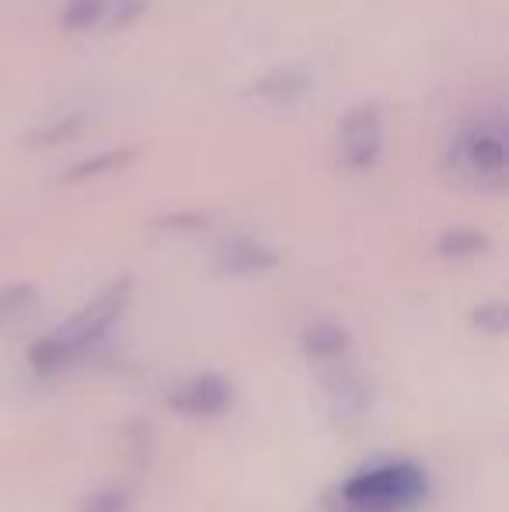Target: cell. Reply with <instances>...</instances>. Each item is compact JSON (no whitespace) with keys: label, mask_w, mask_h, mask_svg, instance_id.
I'll list each match as a JSON object with an SVG mask.
<instances>
[{"label":"cell","mask_w":509,"mask_h":512,"mask_svg":"<svg viewBox=\"0 0 509 512\" xmlns=\"http://www.w3.org/2000/svg\"><path fill=\"white\" fill-rule=\"evenodd\" d=\"M129 304V283H116L105 293H98L88 307H81L67 324H60L56 331H49L46 338L32 345L28 352V366L42 377H53V373L74 366L77 359H84L105 335H109L112 324L123 317Z\"/></svg>","instance_id":"cell-1"},{"label":"cell","mask_w":509,"mask_h":512,"mask_svg":"<svg viewBox=\"0 0 509 512\" xmlns=\"http://www.w3.org/2000/svg\"><path fill=\"white\" fill-rule=\"evenodd\" d=\"M429 495V478L412 460H391L353 474L339 488L342 512H408Z\"/></svg>","instance_id":"cell-2"},{"label":"cell","mask_w":509,"mask_h":512,"mask_svg":"<svg viewBox=\"0 0 509 512\" xmlns=\"http://www.w3.org/2000/svg\"><path fill=\"white\" fill-rule=\"evenodd\" d=\"M454 157L482 185H503L506 178V129L499 119H482L468 126L454 143Z\"/></svg>","instance_id":"cell-3"},{"label":"cell","mask_w":509,"mask_h":512,"mask_svg":"<svg viewBox=\"0 0 509 512\" xmlns=\"http://www.w3.org/2000/svg\"><path fill=\"white\" fill-rule=\"evenodd\" d=\"M335 154L346 168L367 171L381 161L384 154V119L377 105H360L339 122L335 136Z\"/></svg>","instance_id":"cell-4"},{"label":"cell","mask_w":509,"mask_h":512,"mask_svg":"<svg viewBox=\"0 0 509 512\" xmlns=\"http://www.w3.org/2000/svg\"><path fill=\"white\" fill-rule=\"evenodd\" d=\"M234 401V391L224 377L217 373H203V377H192L189 384L182 387L178 394H171V408L182 411V415H220L227 411Z\"/></svg>","instance_id":"cell-5"},{"label":"cell","mask_w":509,"mask_h":512,"mask_svg":"<svg viewBox=\"0 0 509 512\" xmlns=\"http://www.w3.org/2000/svg\"><path fill=\"white\" fill-rule=\"evenodd\" d=\"M272 262H276V255H272L269 248H262V244H255V241H245V237H238V241L220 248V269L238 272V276L262 272V269H269Z\"/></svg>","instance_id":"cell-6"},{"label":"cell","mask_w":509,"mask_h":512,"mask_svg":"<svg viewBox=\"0 0 509 512\" xmlns=\"http://www.w3.org/2000/svg\"><path fill=\"white\" fill-rule=\"evenodd\" d=\"M304 345H307V352H311L314 359H342V356H346V349H349V335H346V328H339V324L318 321V324H311V328H307Z\"/></svg>","instance_id":"cell-7"},{"label":"cell","mask_w":509,"mask_h":512,"mask_svg":"<svg viewBox=\"0 0 509 512\" xmlns=\"http://www.w3.org/2000/svg\"><path fill=\"white\" fill-rule=\"evenodd\" d=\"M109 11V0H70L67 11H63V25L74 28V32H84V28L98 25Z\"/></svg>","instance_id":"cell-8"},{"label":"cell","mask_w":509,"mask_h":512,"mask_svg":"<svg viewBox=\"0 0 509 512\" xmlns=\"http://www.w3.org/2000/svg\"><path fill=\"white\" fill-rule=\"evenodd\" d=\"M440 248L447 251V255H478V251L485 248V237L475 234V230H454V234L443 237Z\"/></svg>","instance_id":"cell-9"},{"label":"cell","mask_w":509,"mask_h":512,"mask_svg":"<svg viewBox=\"0 0 509 512\" xmlns=\"http://www.w3.org/2000/svg\"><path fill=\"white\" fill-rule=\"evenodd\" d=\"M88 512H123V499L119 495H102V499L91 502Z\"/></svg>","instance_id":"cell-10"}]
</instances>
